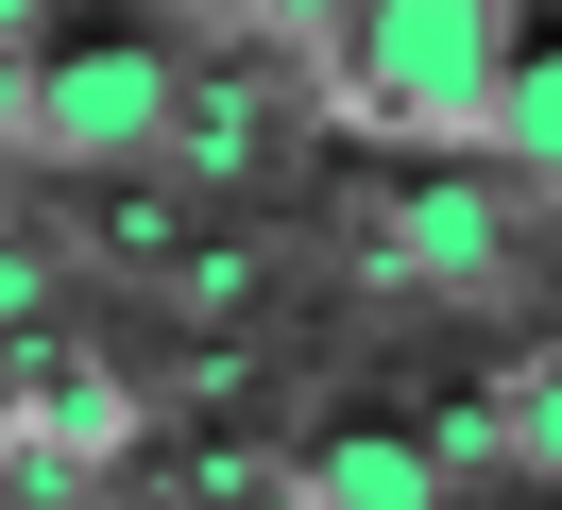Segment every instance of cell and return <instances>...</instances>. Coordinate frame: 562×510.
I'll list each match as a JSON object with an SVG mask.
<instances>
[{
	"label": "cell",
	"instance_id": "1",
	"mask_svg": "<svg viewBox=\"0 0 562 510\" xmlns=\"http://www.w3.org/2000/svg\"><path fill=\"white\" fill-rule=\"evenodd\" d=\"M18 136H35L52 170H86V188H137V170L171 154V34H137V18L52 34V52L18 68Z\"/></svg>",
	"mask_w": 562,
	"mask_h": 510
},
{
	"label": "cell",
	"instance_id": "2",
	"mask_svg": "<svg viewBox=\"0 0 562 510\" xmlns=\"http://www.w3.org/2000/svg\"><path fill=\"white\" fill-rule=\"evenodd\" d=\"M512 52H528V18H477V0H375V18H341V86L392 136H494Z\"/></svg>",
	"mask_w": 562,
	"mask_h": 510
},
{
	"label": "cell",
	"instance_id": "3",
	"mask_svg": "<svg viewBox=\"0 0 562 510\" xmlns=\"http://www.w3.org/2000/svg\"><path fill=\"white\" fill-rule=\"evenodd\" d=\"M307 510H443V460H426L409 426H341L307 460Z\"/></svg>",
	"mask_w": 562,
	"mask_h": 510
},
{
	"label": "cell",
	"instance_id": "4",
	"mask_svg": "<svg viewBox=\"0 0 562 510\" xmlns=\"http://www.w3.org/2000/svg\"><path fill=\"white\" fill-rule=\"evenodd\" d=\"M392 272H426V290H477V272H494V188H409Z\"/></svg>",
	"mask_w": 562,
	"mask_h": 510
},
{
	"label": "cell",
	"instance_id": "5",
	"mask_svg": "<svg viewBox=\"0 0 562 510\" xmlns=\"http://www.w3.org/2000/svg\"><path fill=\"white\" fill-rule=\"evenodd\" d=\"M494 154L562 188V34H528V52H512V86H494Z\"/></svg>",
	"mask_w": 562,
	"mask_h": 510
},
{
	"label": "cell",
	"instance_id": "6",
	"mask_svg": "<svg viewBox=\"0 0 562 510\" xmlns=\"http://www.w3.org/2000/svg\"><path fill=\"white\" fill-rule=\"evenodd\" d=\"M512 442H528V476H562V374H528V392H512Z\"/></svg>",
	"mask_w": 562,
	"mask_h": 510
},
{
	"label": "cell",
	"instance_id": "7",
	"mask_svg": "<svg viewBox=\"0 0 562 510\" xmlns=\"http://www.w3.org/2000/svg\"><path fill=\"white\" fill-rule=\"evenodd\" d=\"M0 52H35V18H0Z\"/></svg>",
	"mask_w": 562,
	"mask_h": 510
}]
</instances>
